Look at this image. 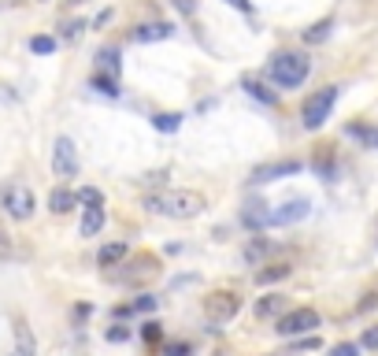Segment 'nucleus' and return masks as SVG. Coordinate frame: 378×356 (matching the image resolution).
<instances>
[{
  "label": "nucleus",
  "instance_id": "obj_1",
  "mask_svg": "<svg viewBox=\"0 0 378 356\" xmlns=\"http://www.w3.org/2000/svg\"><path fill=\"white\" fill-rule=\"evenodd\" d=\"M145 208L152 216H171V219H196L208 208L204 193L196 189H160V193H149L145 197Z\"/></svg>",
  "mask_w": 378,
  "mask_h": 356
},
{
  "label": "nucleus",
  "instance_id": "obj_2",
  "mask_svg": "<svg viewBox=\"0 0 378 356\" xmlns=\"http://www.w3.org/2000/svg\"><path fill=\"white\" fill-rule=\"evenodd\" d=\"M308 71H311V63H308L304 52H278L271 60V78H274V86H282V89L304 86Z\"/></svg>",
  "mask_w": 378,
  "mask_h": 356
},
{
  "label": "nucleus",
  "instance_id": "obj_3",
  "mask_svg": "<svg viewBox=\"0 0 378 356\" xmlns=\"http://www.w3.org/2000/svg\"><path fill=\"white\" fill-rule=\"evenodd\" d=\"M241 312V297L234 289H211L204 297V319L216 323V327H226V323H234Z\"/></svg>",
  "mask_w": 378,
  "mask_h": 356
},
{
  "label": "nucleus",
  "instance_id": "obj_4",
  "mask_svg": "<svg viewBox=\"0 0 378 356\" xmlns=\"http://www.w3.org/2000/svg\"><path fill=\"white\" fill-rule=\"evenodd\" d=\"M338 104V86H326L319 93H311L304 108H301V123H304V130H319V126L330 119V111Z\"/></svg>",
  "mask_w": 378,
  "mask_h": 356
},
{
  "label": "nucleus",
  "instance_id": "obj_5",
  "mask_svg": "<svg viewBox=\"0 0 378 356\" xmlns=\"http://www.w3.org/2000/svg\"><path fill=\"white\" fill-rule=\"evenodd\" d=\"M160 274V260L152 252H141V256H134L123 271H108V279H115V282H123V286H141V282H152Z\"/></svg>",
  "mask_w": 378,
  "mask_h": 356
},
{
  "label": "nucleus",
  "instance_id": "obj_6",
  "mask_svg": "<svg viewBox=\"0 0 378 356\" xmlns=\"http://www.w3.org/2000/svg\"><path fill=\"white\" fill-rule=\"evenodd\" d=\"M323 327V319H319V312L316 308H289L282 319H278V334L282 338H301V334H308V330H319Z\"/></svg>",
  "mask_w": 378,
  "mask_h": 356
},
{
  "label": "nucleus",
  "instance_id": "obj_7",
  "mask_svg": "<svg viewBox=\"0 0 378 356\" xmlns=\"http://www.w3.org/2000/svg\"><path fill=\"white\" fill-rule=\"evenodd\" d=\"M0 204L8 208L11 219H30L34 216V193H30L23 182H8L0 189Z\"/></svg>",
  "mask_w": 378,
  "mask_h": 356
},
{
  "label": "nucleus",
  "instance_id": "obj_8",
  "mask_svg": "<svg viewBox=\"0 0 378 356\" xmlns=\"http://www.w3.org/2000/svg\"><path fill=\"white\" fill-rule=\"evenodd\" d=\"M52 171L56 178H74L78 174V149L71 138H56L52 145Z\"/></svg>",
  "mask_w": 378,
  "mask_h": 356
},
{
  "label": "nucleus",
  "instance_id": "obj_9",
  "mask_svg": "<svg viewBox=\"0 0 378 356\" xmlns=\"http://www.w3.org/2000/svg\"><path fill=\"white\" fill-rule=\"evenodd\" d=\"M304 164L301 160H274V164H260L252 174H249V182L260 186V182H278V178H293Z\"/></svg>",
  "mask_w": 378,
  "mask_h": 356
},
{
  "label": "nucleus",
  "instance_id": "obj_10",
  "mask_svg": "<svg viewBox=\"0 0 378 356\" xmlns=\"http://www.w3.org/2000/svg\"><path fill=\"white\" fill-rule=\"evenodd\" d=\"M308 212H311V201L293 197V201H286L282 208H278V212H271V226H293V223L308 219Z\"/></svg>",
  "mask_w": 378,
  "mask_h": 356
},
{
  "label": "nucleus",
  "instance_id": "obj_11",
  "mask_svg": "<svg viewBox=\"0 0 378 356\" xmlns=\"http://www.w3.org/2000/svg\"><path fill=\"white\" fill-rule=\"evenodd\" d=\"M256 319H282L289 312V297L286 294H267V297H260L256 301Z\"/></svg>",
  "mask_w": 378,
  "mask_h": 356
},
{
  "label": "nucleus",
  "instance_id": "obj_12",
  "mask_svg": "<svg viewBox=\"0 0 378 356\" xmlns=\"http://www.w3.org/2000/svg\"><path fill=\"white\" fill-rule=\"evenodd\" d=\"M267 201H249L241 208V223L249 226V230H264V226H271V212H267Z\"/></svg>",
  "mask_w": 378,
  "mask_h": 356
},
{
  "label": "nucleus",
  "instance_id": "obj_13",
  "mask_svg": "<svg viewBox=\"0 0 378 356\" xmlns=\"http://www.w3.org/2000/svg\"><path fill=\"white\" fill-rule=\"evenodd\" d=\"M171 34H174V26H171V23H141V26H134V41H138V45L167 41Z\"/></svg>",
  "mask_w": 378,
  "mask_h": 356
},
{
  "label": "nucleus",
  "instance_id": "obj_14",
  "mask_svg": "<svg viewBox=\"0 0 378 356\" xmlns=\"http://www.w3.org/2000/svg\"><path fill=\"white\" fill-rule=\"evenodd\" d=\"M241 86H245V93H249L252 101H260V104H274V101H278V96L264 86V78H256V74H245Z\"/></svg>",
  "mask_w": 378,
  "mask_h": 356
},
{
  "label": "nucleus",
  "instance_id": "obj_15",
  "mask_svg": "<svg viewBox=\"0 0 378 356\" xmlns=\"http://www.w3.org/2000/svg\"><path fill=\"white\" fill-rule=\"evenodd\" d=\"M74 204H78V197H74V193H71L67 186H56L52 193H48V208H52L56 216H67Z\"/></svg>",
  "mask_w": 378,
  "mask_h": 356
},
{
  "label": "nucleus",
  "instance_id": "obj_16",
  "mask_svg": "<svg viewBox=\"0 0 378 356\" xmlns=\"http://www.w3.org/2000/svg\"><path fill=\"white\" fill-rule=\"evenodd\" d=\"M38 352V342H34V334H30V327L19 319L15 323V352L11 356H34Z\"/></svg>",
  "mask_w": 378,
  "mask_h": 356
},
{
  "label": "nucleus",
  "instance_id": "obj_17",
  "mask_svg": "<svg viewBox=\"0 0 378 356\" xmlns=\"http://www.w3.org/2000/svg\"><path fill=\"white\" fill-rule=\"evenodd\" d=\"M311 167H316V174H319V178H326V182H334V178H338V160H334V152H330V145H326L323 152H316V160H311Z\"/></svg>",
  "mask_w": 378,
  "mask_h": 356
},
{
  "label": "nucleus",
  "instance_id": "obj_18",
  "mask_svg": "<svg viewBox=\"0 0 378 356\" xmlns=\"http://www.w3.org/2000/svg\"><path fill=\"white\" fill-rule=\"evenodd\" d=\"M101 226H104V208H86L78 234H82V238H93V234H101Z\"/></svg>",
  "mask_w": 378,
  "mask_h": 356
},
{
  "label": "nucleus",
  "instance_id": "obj_19",
  "mask_svg": "<svg viewBox=\"0 0 378 356\" xmlns=\"http://www.w3.org/2000/svg\"><path fill=\"white\" fill-rule=\"evenodd\" d=\"M289 264H267V267H260L256 271V286H271V282H282V279H289Z\"/></svg>",
  "mask_w": 378,
  "mask_h": 356
},
{
  "label": "nucleus",
  "instance_id": "obj_20",
  "mask_svg": "<svg viewBox=\"0 0 378 356\" xmlns=\"http://www.w3.org/2000/svg\"><path fill=\"white\" fill-rule=\"evenodd\" d=\"M96 67H101V74H111V78H119V71H123V63H119V52H115V48H101V52H96Z\"/></svg>",
  "mask_w": 378,
  "mask_h": 356
},
{
  "label": "nucleus",
  "instance_id": "obj_21",
  "mask_svg": "<svg viewBox=\"0 0 378 356\" xmlns=\"http://www.w3.org/2000/svg\"><path fill=\"white\" fill-rule=\"evenodd\" d=\"M274 252V245H271V241L267 238H249V245H245V260H249V264H256V260H264V256H271Z\"/></svg>",
  "mask_w": 378,
  "mask_h": 356
},
{
  "label": "nucleus",
  "instance_id": "obj_22",
  "mask_svg": "<svg viewBox=\"0 0 378 356\" xmlns=\"http://www.w3.org/2000/svg\"><path fill=\"white\" fill-rule=\"evenodd\" d=\"M96 260H101V267H115L119 260H126V245L123 241H111V245H104L101 252H96Z\"/></svg>",
  "mask_w": 378,
  "mask_h": 356
},
{
  "label": "nucleus",
  "instance_id": "obj_23",
  "mask_svg": "<svg viewBox=\"0 0 378 356\" xmlns=\"http://www.w3.org/2000/svg\"><path fill=\"white\" fill-rule=\"evenodd\" d=\"M89 86L101 93V96H119V78H111V74H93Z\"/></svg>",
  "mask_w": 378,
  "mask_h": 356
},
{
  "label": "nucleus",
  "instance_id": "obj_24",
  "mask_svg": "<svg viewBox=\"0 0 378 356\" xmlns=\"http://www.w3.org/2000/svg\"><path fill=\"white\" fill-rule=\"evenodd\" d=\"M152 126L163 134H174L178 126H182V116H178V111H160V116H152Z\"/></svg>",
  "mask_w": 378,
  "mask_h": 356
},
{
  "label": "nucleus",
  "instance_id": "obj_25",
  "mask_svg": "<svg viewBox=\"0 0 378 356\" xmlns=\"http://www.w3.org/2000/svg\"><path fill=\"white\" fill-rule=\"evenodd\" d=\"M74 197H78V204H86V208H104V193L93 189V186H82Z\"/></svg>",
  "mask_w": 378,
  "mask_h": 356
},
{
  "label": "nucleus",
  "instance_id": "obj_26",
  "mask_svg": "<svg viewBox=\"0 0 378 356\" xmlns=\"http://www.w3.org/2000/svg\"><path fill=\"white\" fill-rule=\"evenodd\" d=\"M326 38H330V19H323V23H316V26H308V30H304V41H308V45L326 41Z\"/></svg>",
  "mask_w": 378,
  "mask_h": 356
},
{
  "label": "nucleus",
  "instance_id": "obj_27",
  "mask_svg": "<svg viewBox=\"0 0 378 356\" xmlns=\"http://www.w3.org/2000/svg\"><path fill=\"white\" fill-rule=\"evenodd\" d=\"M30 52H38V56H48V52H56V38H48V34H38V38H30Z\"/></svg>",
  "mask_w": 378,
  "mask_h": 356
},
{
  "label": "nucleus",
  "instance_id": "obj_28",
  "mask_svg": "<svg viewBox=\"0 0 378 356\" xmlns=\"http://www.w3.org/2000/svg\"><path fill=\"white\" fill-rule=\"evenodd\" d=\"M360 349H378V323L364 330V338H360Z\"/></svg>",
  "mask_w": 378,
  "mask_h": 356
},
{
  "label": "nucleus",
  "instance_id": "obj_29",
  "mask_svg": "<svg viewBox=\"0 0 378 356\" xmlns=\"http://www.w3.org/2000/svg\"><path fill=\"white\" fill-rule=\"evenodd\" d=\"M330 356H360V345H356V342H338V345L330 349Z\"/></svg>",
  "mask_w": 378,
  "mask_h": 356
},
{
  "label": "nucleus",
  "instance_id": "obj_30",
  "mask_svg": "<svg viewBox=\"0 0 378 356\" xmlns=\"http://www.w3.org/2000/svg\"><path fill=\"white\" fill-rule=\"evenodd\" d=\"M104 338H108V342L119 345V342H126V338H130V330L123 327V323H115V327H108V334H104Z\"/></svg>",
  "mask_w": 378,
  "mask_h": 356
},
{
  "label": "nucleus",
  "instance_id": "obj_31",
  "mask_svg": "<svg viewBox=\"0 0 378 356\" xmlns=\"http://www.w3.org/2000/svg\"><path fill=\"white\" fill-rule=\"evenodd\" d=\"M163 356H193V345L189 342H174V345L163 349Z\"/></svg>",
  "mask_w": 378,
  "mask_h": 356
},
{
  "label": "nucleus",
  "instance_id": "obj_32",
  "mask_svg": "<svg viewBox=\"0 0 378 356\" xmlns=\"http://www.w3.org/2000/svg\"><path fill=\"white\" fill-rule=\"evenodd\" d=\"M141 334H145V342H152V345H156V342H160V323H152V319H149V323H141Z\"/></svg>",
  "mask_w": 378,
  "mask_h": 356
},
{
  "label": "nucleus",
  "instance_id": "obj_33",
  "mask_svg": "<svg viewBox=\"0 0 378 356\" xmlns=\"http://www.w3.org/2000/svg\"><path fill=\"white\" fill-rule=\"evenodd\" d=\"M130 308H134V312H152L156 308V297H149V294H141L134 304H130Z\"/></svg>",
  "mask_w": 378,
  "mask_h": 356
},
{
  "label": "nucleus",
  "instance_id": "obj_34",
  "mask_svg": "<svg viewBox=\"0 0 378 356\" xmlns=\"http://www.w3.org/2000/svg\"><path fill=\"white\" fill-rule=\"evenodd\" d=\"M82 30H86V19H74V23H67V26H63V38H67V41H74V38L82 34Z\"/></svg>",
  "mask_w": 378,
  "mask_h": 356
},
{
  "label": "nucleus",
  "instance_id": "obj_35",
  "mask_svg": "<svg viewBox=\"0 0 378 356\" xmlns=\"http://www.w3.org/2000/svg\"><path fill=\"white\" fill-rule=\"evenodd\" d=\"M163 178H167V171H149L141 182H145V186H163Z\"/></svg>",
  "mask_w": 378,
  "mask_h": 356
},
{
  "label": "nucleus",
  "instance_id": "obj_36",
  "mask_svg": "<svg viewBox=\"0 0 378 356\" xmlns=\"http://www.w3.org/2000/svg\"><path fill=\"white\" fill-rule=\"evenodd\" d=\"M374 301H378V294H367L364 301L356 304V312H367V308H374Z\"/></svg>",
  "mask_w": 378,
  "mask_h": 356
},
{
  "label": "nucleus",
  "instance_id": "obj_37",
  "mask_svg": "<svg viewBox=\"0 0 378 356\" xmlns=\"http://www.w3.org/2000/svg\"><path fill=\"white\" fill-rule=\"evenodd\" d=\"M171 4L182 11V15H193V0H171Z\"/></svg>",
  "mask_w": 378,
  "mask_h": 356
},
{
  "label": "nucleus",
  "instance_id": "obj_38",
  "mask_svg": "<svg viewBox=\"0 0 378 356\" xmlns=\"http://www.w3.org/2000/svg\"><path fill=\"white\" fill-rule=\"evenodd\" d=\"M226 4H234V8H241V11H252V8H249V0H226Z\"/></svg>",
  "mask_w": 378,
  "mask_h": 356
},
{
  "label": "nucleus",
  "instance_id": "obj_39",
  "mask_svg": "<svg viewBox=\"0 0 378 356\" xmlns=\"http://www.w3.org/2000/svg\"><path fill=\"white\" fill-rule=\"evenodd\" d=\"M8 241H11V238H8V230H4V223H0V245H8Z\"/></svg>",
  "mask_w": 378,
  "mask_h": 356
},
{
  "label": "nucleus",
  "instance_id": "obj_40",
  "mask_svg": "<svg viewBox=\"0 0 378 356\" xmlns=\"http://www.w3.org/2000/svg\"><path fill=\"white\" fill-rule=\"evenodd\" d=\"M67 4H74V8H78V4H86V0H67Z\"/></svg>",
  "mask_w": 378,
  "mask_h": 356
},
{
  "label": "nucleus",
  "instance_id": "obj_41",
  "mask_svg": "<svg viewBox=\"0 0 378 356\" xmlns=\"http://www.w3.org/2000/svg\"><path fill=\"white\" fill-rule=\"evenodd\" d=\"M371 145H378V130H374V141H371Z\"/></svg>",
  "mask_w": 378,
  "mask_h": 356
},
{
  "label": "nucleus",
  "instance_id": "obj_42",
  "mask_svg": "<svg viewBox=\"0 0 378 356\" xmlns=\"http://www.w3.org/2000/svg\"><path fill=\"white\" fill-rule=\"evenodd\" d=\"M216 356H226V352H216Z\"/></svg>",
  "mask_w": 378,
  "mask_h": 356
}]
</instances>
